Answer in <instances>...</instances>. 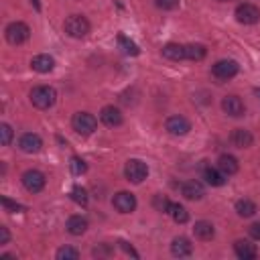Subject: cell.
<instances>
[{
  "label": "cell",
  "instance_id": "cell-1",
  "mask_svg": "<svg viewBox=\"0 0 260 260\" xmlns=\"http://www.w3.org/2000/svg\"><path fill=\"white\" fill-rule=\"evenodd\" d=\"M55 100H57V91L51 85H37V87L30 89V102L39 110L51 108L55 104Z\"/></svg>",
  "mask_w": 260,
  "mask_h": 260
},
{
  "label": "cell",
  "instance_id": "cell-2",
  "mask_svg": "<svg viewBox=\"0 0 260 260\" xmlns=\"http://www.w3.org/2000/svg\"><path fill=\"white\" fill-rule=\"evenodd\" d=\"M63 28H65V32H67L69 37H73V39H83V37H87V32H89V20H87L85 16H81V14H71V16L65 18Z\"/></svg>",
  "mask_w": 260,
  "mask_h": 260
},
{
  "label": "cell",
  "instance_id": "cell-3",
  "mask_svg": "<svg viewBox=\"0 0 260 260\" xmlns=\"http://www.w3.org/2000/svg\"><path fill=\"white\" fill-rule=\"evenodd\" d=\"M71 126H73V130H75L77 134L89 136V134L98 128V120H95V116L89 114V112H77V114L71 118Z\"/></svg>",
  "mask_w": 260,
  "mask_h": 260
},
{
  "label": "cell",
  "instance_id": "cell-4",
  "mask_svg": "<svg viewBox=\"0 0 260 260\" xmlns=\"http://www.w3.org/2000/svg\"><path fill=\"white\" fill-rule=\"evenodd\" d=\"M124 175L130 183H142L148 177V167L140 158H130L124 167Z\"/></svg>",
  "mask_w": 260,
  "mask_h": 260
},
{
  "label": "cell",
  "instance_id": "cell-5",
  "mask_svg": "<svg viewBox=\"0 0 260 260\" xmlns=\"http://www.w3.org/2000/svg\"><path fill=\"white\" fill-rule=\"evenodd\" d=\"M4 35H6V41H8L10 45H20V43H24V41L30 37V28H28L24 22L16 20V22H10V24L6 26Z\"/></svg>",
  "mask_w": 260,
  "mask_h": 260
},
{
  "label": "cell",
  "instance_id": "cell-6",
  "mask_svg": "<svg viewBox=\"0 0 260 260\" xmlns=\"http://www.w3.org/2000/svg\"><path fill=\"white\" fill-rule=\"evenodd\" d=\"M45 183H47L45 175H43L41 171H37V169H28V171L22 173V185H24V189L30 191V193L43 191V189H45Z\"/></svg>",
  "mask_w": 260,
  "mask_h": 260
},
{
  "label": "cell",
  "instance_id": "cell-7",
  "mask_svg": "<svg viewBox=\"0 0 260 260\" xmlns=\"http://www.w3.org/2000/svg\"><path fill=\"white\" fill-rule=\"evenodd\" d=\"M165 128H167V132L173 134V136H185V134H189V130H191V122H189L185 116L175 114V116H169V118H167Z\"/></svg>",
  "mask_w": 260,
  "mask_h": 260
},
{
  "label": "cell",
  "instance_id": "cell-8",
  "mask_svg": "<svg viewBox=\"0 0 260 260\" xmlns=\"http://www.w3.org/2000/svg\"><path fill=\"white\" fill-rule=\"evenodd\" d=\"M236 20L242 22V24H256L260 20V10L254 4L244 2L236 8Z\"/></svg>",
  "mask_w": 260,
  "mask_h": 260
},
{
  "label": "cell",
  "instance_id": "cell-9",
  "mask_svg": "<svg viewBox=\"0 0 260 260\" xmlns=\"http://www.w3.org/2000/svg\"><path fill=\"white\" fill-rule=\"evenodd\" d=\"M240 65L234 61V59H221L217 61L213 67H211V73L217 77V79H232L236 73H238Z\"/></svg>",
  "mask_w": 260,
  "mask_h": 260
},
{
  "label": "cell",
  "instance_id": "cell-10",
  "mask_svg": "<svg viewBox=\"0 0 260 260\" xmlns=\"http://www.w3.org/2000/svg\"><path fill=\"white\" fill-rule=\"evenodd\" d=\"M112 203H114V207H116L120 213H132V211L136 209V197H134V193H130V191H118V193L114 195Z\"/></svg>",
  "mask_w": 260,
  "mask_h": 260
},
{
  "label": "cell",
  "instance_id": "cell-11",
  "mask_svg": "<svg viewBox=\"0 0 260 260\" xmlns=\"http://www.w3.org/2000/svg\"><path fill=\"white\" fill-rule=\"evenodd\" d=\"M18 148H20L22 152H26V154H35V152H39V150L43 148V140H41V136L35 134V132H24V134L18 138Z\"/></svg>",
  "mask_w": 260,
  "mask_h": 260
},
{
  "label": "cell",
  "instance_id": "cell-12",
  "mask_svg": "<svg viewBox=\"0 0 260 260\" xmlns=\"http://www.w3.org/2000/svg\"><path fill=\"white\" fill-rule=\"evenodd\" d=\"M221 110H223L228 116H232V118H240V116H244V112H246L244 102H242L238 95H225V98L221 100Z\"/></svg>",
  "mask_w": 260,
  "mask_h": 260
},
{
  "label": "cell",
  "instance_id": "cell-13",
  "mask_svg": "<svg viewBox=\"0 0 260 260\" xmlns=\"http://www.w3.org/2000/svg\"><path fill=\"white\" fill-rule=\"evenodd\" d=\"M100 120H102L108 128H116V126H120V124L124 122V116H122V112H120L118 108H114V106H104L102 112H100Z\"/></svg>",
  "mask_w": 260,
  "mask_h": 260
},
{
  "label": "cell",
  "instance_id": "cell-14",
  "mask_svg": "<svg viewBox=\"0 0 260 260\" xmlns=\"http://www.w3.org/2000/svg\"><path fill=\"white\" fill-rule=\"evenodd\" d=\"M230 142H232L236 148H248V146H252L254 136H252L250 130H246V128H234L232 134H230Z\"/></svg>",
  "mask_w": 260,
  "mask_h": 260
},
{
  "label": "cell",
  "instance_id": "cell-15",
  "mask_svg": "<svg viewBox=\"0 0 260 260\" xmlns=\"http://www.w3.org/2000/svg\"><path fill=\"white\" fill-rule=\"evenodd\" d=\"M30 67H32L37 73H49V71H53V67H55V59H53L51 55H47V53H41V55H35V57L30 59Z\"/></svg>",
  "mask_w": 260,
  "mask_h": 260
},
{
  "label": "cell",
  "instance_id": "cell-16",
  "mask_svg": "<svg viewBox=\"0 0 260 260\" xmlns=\"http://www.w3.org/2000/svg\"><path fill=\"white\" fill-rule=\"evenodd\" d=\"M181 193H183V197L189 199V201H199V199L205 195V189H203V185H201L199 181H187V183H183Z\"/></svg>",
  "mask_w": 260,
  "mask_h": 260
},
{
  "label": "cell",
  "instance_id": "cell-17",
  "mask_svg": "<svg viewBox=\"0 0 260 260\" xmlns=\"http://www.w3.org/2000/svg\"><path fill=\"white\" fill-rule=\"evenodd\" d=\"M234 252H236V256L242 258V260H254V258L258 256L256 246H254L252 242H248V240H238V242L234 244Z\"/></svg>",
  "mask_w": 260,
  "mask_h": 260
},
{
  "label": "cell",
  "instance_id": "cell-18",
  "mask_svg": "<svg viewBox=\"0 0 260 260\" xmlns=\"http://www.w3.org/2000/svg\"><path fill=\"white\" fill-rule=\"evenodd\" d=\"M191 252H193V246H191V242H189L187 238L179 236V238H175V240L171 242V254H173V256L185 258V256H191Z\"/></svg>",
  "mask_w": 260,
  "mask_h": 260
},
{
  "label": "cell",
  "instance_id": "cell-19",
  "mask_svg": "<svg viewBox=\"0 0 260 260\" xmlns=\"http://www.w3.org/2000/svg\"><path fill=\"white\" fill-rule=\"evenodd\" d=\"M217 169L228 177V175H236L238 169H240V165H238V158H236V156H232V154H221V156L217 158Z\"/></svg>",
  "mask_w": 260,
  "mask_h": 260
},
{
  "label": "cell",
  "instance_id": "cell-20",
  "mask_svg": "<svg viewBox=\"0 0 260 260\" xmlns=\"http://www.w3.org/2000/svg\"><path fill=\"white\" fill-rule=\"evenodd\" d=\"M193 234H195V238H199V240H211V238L215 236V228H213L211 221L199 219V221H195V225H193Z\"/></svg>",
  "mask_w": 260,
  "mask_h": 260
},
{
  "label": "cell",
  "instance_id": "cell-21",
  "mask_svg": "<svg viewBox=\"0 0 260 260\" xmlns=\"http://www.w3.org/2000/svg\"><path fill=\"white\" fill-rule=\"evenodd\" d=\"M67 232L71 234V236H81V234H85V230H87V219L85 217H81V215H71L69 219H67Z\"/></svg>",
  "mask_w": 260,
  "mask_h": 260
},
{
  "label": "cell",
  "instance_id": "cell-22",
  "mask_svg": "<svg viewBox=\"0 0 260 260\" xmlns=\"http://www.w3.org/2000/svg\"><path fill=\"white\" fill-rule=\"evenodd\" d=\"M162 57L165 59H171V61H181L185 59V45H177V43H169L162 47Z\"/></svg>",
  "mask_w": 260,
  "mask_h": 260
},
{
  "label": "cell",
  "instance_id": "cell-23",
  "mask_svg": "<svg viewBox=\"0 0 260 260\" xmlns=\"http://www.w3.org/2000/svg\"><path fill=\"white\" fill-rule=\"evenodd\" d=\"M203 179H205L207 185H211V187H221V185L225 183V175H223L219 169H211V167L203 169Z\"/></svg>",
  "mask_w": 260,
  "mask_h": 260
},
{
  "label": "cell",
  "instance_id": "cell-24",
  "mask_svg": "<svg viewBox=\"0 0 260 260\" xmlns=\"http://www.w3.org/2000/svg\"><path fill=\"white\" fill-rule=\"evenodd\" d=\"M205 55H207V49L203 45H199V43L185 45V59H189V61H201Z\"/></svg>",
  "mask_w": 260,
  "mask_h": 260
},
{
  "label": "cell",
  "instance_id": "cell-25",
  "mask_svg": "<svg viewBox=\"0 0 260 260\" xmlns=\"http://www.w3.org/2000/svg\"><path fill=\"white\" fill-rule=\"evenodd\" d=\"M236 213L240 217H252L256 213V203L250 199H238L236 201Z\"/></svg>",
  "mask_w": 260,
  "mask_h": 260
},
{
  "label": "cell",
  "instance_id": "cell-26",
  "mask_svg": "<svg viewBox=\"0 0 260 260\" xmlns=\"http://www.w3.org/2000/svg\"><path fill=\"white\" fill-rule=\"evenodd\" d=\"M167 213H169V215L173 217V221H177V223H185V221L189 219L187 209H185L183 205H179V203H169Z\"/></svg>",
  "mask_w": 260,
  "mask_h": 260
},
{
  "label": "cell",
  "instance_id": "cell-27",
  "mask_svg": "<svg viewBox=\"0 0 260 260\" xmlns=\"http://www.w3.org/2000/svg\"><path fill=\"white\" fill-rule=\"evenodd\" d=\"M118 45H120V49H122L126 55H132V57H136V55L140 53L138 45H136L134 41H130L128 37H124V35H118Z\"/></svg>",
  "mask_w": 260,
  "mask_h": 260
},
{
  "label": "cell",
  "instance_id": "cell-28",
  "mask_svg": "<svg viewBox=\"0 0 260 260\" xmlns=\"http://www.w3.org/2000/svg\"><path fill=\"white\" fill-rule=\"evenodd\" d=\"M55 256H57V260H77L79 258V250H75L71 246H63V248L57 250Z\"/></svg>",
  "mask_w": 260,
  "mask_h": 260
},
{
  "label": "cell",
  "instance_id": "cell-29",
  "mask_svg": "<svg viewBox=\"0 0 260 260\" xmlns=\"http://www.w3.org/2000/svg\"><path fill=\"white\" fill-rule=\"evenodd\" d=\"M71 201H75L77 205H87V191L79 185H75L71 189Z\"/></svg>",
  "mask_w": 260,
  "mask_h": 260
},
{
  "label": "cell",
  "instance_id": "cell-30",
  "mask_svg": "<svg viewBox=\"0 0 260 260\" xmlns=\"http://www.w3.org/2000/svg\"><path fill=\"white\" fill-rule=\"evenodd\" d=\"M69 169H71L73 175H83V173L87 171V165H85L83 158H79V156H71V160H69Z\"/></svg>",
  "mask_w": 260,
  "mask_h": 260
},
{
  "label": "cell",
  "instance_id": "cell-31",
  "mask_svg": "<svg viewBox=\"0 0 260 260\" xmlns=\"http://www.w3.org/2000/svg\"><path fill=\"white\" fill-rule=\"evenodd\" d=\"M0 142L2 146H8L12 142V128L8 124H0Z\"/></svg>",
  "mask_w": 260,
  "mask_h": 260
},
{
  "label": "cell",
  "instance_id": "cell-32",
  "mask_svg": "<svg viewBox=\"0 0 260 260\" xmlns=\"http://www.w3.org/2000/svg\"><path fill=\"white\" fill-rule=\"evenodd\" d=\"M2 205L6 207V211H10V213H18V211H24V205H20V203H16V201H10L8 197H2Z\"/></svg>",
  "mask_w": 260,
  "mask_h": 260
},
{
  "label": "cell",
  "instance_id": "cell-33",
  "mask_svg": "<svg viewBox=\"0 0 260 260\" xmlns=\"http://www.w3.org/2000/svg\"><path fill=\"white\" fill-rule=\"evenodd\" d=\"M154 6L160 10H175L179 6V0H154Z\"/></svg>",
  "mask_w": 260,
  "mask_h": 260
},
{
  "label": "cell",
  "instance_id": "cell-34",
  "mask_svg": "<svg viewBox=\"0 0 260 260\" xmlns=\"http://www.w3.org/2000/svg\"><path fill=\"white\" fill-rule=\"evenodd\" d=\"M169 203H171V201H169L167 197H162V195H156V197H154V207H156L158 211H167V209H169Z\"/></svg>",
  "mask_w": 260,
  "mask_h": 260
},
{
  "label": "cell",
  "instance_id": "cell-35",
  "mask_svg": "<svg viewBox=\"0 0 260 260\" xmlns=\"http://www.w3.org/2000/svg\"><path fill=\"white\" fill-rule=\"evenodd\" d=\"M248 232H250V236H252L254 240H258V242H260V221L252 223V225L248 228Z\"/></svg>",
  "mask_w": 260,
  "mask_h": 260
},
{
  "label": "cell",
  "instance_id": "cell-36",
  "mask_svg": "<svg viewBox=\"0 0 260 260\" xmlns=\"http://www.w3.org/2000/svg\"><path fill=\"white\" fill-rule=\"evenodd\" d=\"M8 240H10V234H8V228H4V225H0V244L4 246V244H8Z\"/></svg>",
  "mask_w": 260,
  "mask_h": 260
},
{
  "label": "cell",
  "instance_id": "cell-37",
  "mask_svg": "<svg viewBox=\"0 0 260 260\" xmlns=\"http://www.w3.org/2000/svg\"><path fill=\"white\" fill-rule=\"evenodd\" d=\"M120 246H122V250H124V252H126V254H132V256H134V258H138V252H136V250H134V248H132V246H128V244H126V242H120Z\"/></svg>",
  "mask_w": 260,
  "mask_h": 260
},
{
  "label": "cell",
  "instance_id": "cell-38",
  "mask_svg": "<svg viewBox=\"0 0 260 260\" xmlns=\"http://www.w3.org/2000/svg\"><path fill=\"white\" fill-rule=\"evenodd\" d=\"M110 252H112L110 246H100V248L93 250V256H104V254H110Z\"/></svg>",
  "mask_w": 260,
  "mask_h": 260
},
{
  "label": "cell",
  "instance_id": "cell-39",
  "mask_svg": "<svg viewBox=\"0 0 260 260\" xmlns=\"http://www.w3.org/2000/svg\"><path fill=\"white\" fill-rule=\"evenodd\" d=\"M32 2V6H35V10H41V4H39V0H30Z\"/></svg>",
  "mask_w": 260,
  "mask_h": 260
},
{
  "label": "cell",
  "instance_id": "cell-40",
  "mask_svg": "<svg viewBox=\"0 0 260 260\" xmlns=\"http://www.w3.org/2000/svg\"><path fill=\"white\" fill-rule=\"evenodd\" d=\"M256 95H258V98H260V87H258V89H256Z\"/></svg>",
  "mask_w": 260,
  "mask_h": 260
},
{
  "label": "cell",
  "instance_id": "cell-41",
  "mask_svg": "<svg viewBox=\"0 0 260 260\" xmlns=\"http://www.w3.org/2000/svg\"><path fill=\"white\" fill-rule=\"evenodd\" d=\"M217 2H228V0H217Z\"/></svg>",
  "mask_w": 260,
  "mask_h": 260
}]
</instances>
